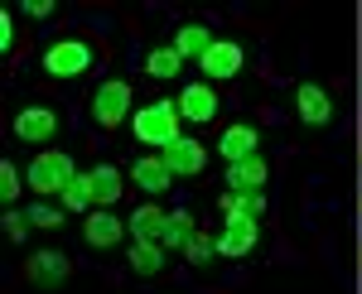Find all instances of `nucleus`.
<instances>
[{
  "mask_svg": "<svg viewBox=\"0 0 362 294\" xmlns=\"http://www.w3.org/2000/svg\"><path fill=\"white\" fill-rule=\"evenodd\" d=\"M179 102H150V107H140L131 116V131H136L140 145H155V150H165L179 140Z\"/></svg>",
  "mask_w": 362,
  "mask_h": 294,
  "instance_id": "obj_1",
  "label": "nucleus"
},
{
  "mask_svg": "<svg viewBox=\"0 0 362 294\" xmlns=\"http://www.w3.org/2000/svg\"><path fill=\"white\" fill-rule=\"evenodd\" d=\"M25 179H29L34 193H44V198H49V193H63V188L73 184V179H78V169H73V160H68L63 150H39Z\"/></svg>",
  "mask_w": 362,
  "mask_h": 294,
  "instance_id": "obj_2",
  "label": "nucleus"
},
{
  "mask_svg": "<svg viewBox=\"0 0 362 294\" xmlns=\"http://www.w3.org/2000/svg\"><path fill=\"white\" fill-rule=\"evenodd\" d=\"M92 63H97V54H92V44H87V39H58L54 49L44 54V73L58 78V82H68V78L92 73Z\"/></svg>",
  "mask_w": 362,
  "mask_h": 294,
  "instance_id": "obj_3",
  "label": "nucleus"
},
{
  "mask_svg": "<svg viewBox=\"0 0 362 294\" xmlns=\"http://www.w3.org/2000/svg\"><path fill=\"white\" fill-rule=\"evenodd\" d=\"M131 102H136V92H131V82H102L97 87V97H92V116H97V126L102 131H112V126H121L126 116H131Z\"/></svg>",
  "mask_w": 362,
  "mask_h": 294,
  "instance_id": "obj_4",
  "label": "nucleus"
},
{
  "mask_svg": "<svg viewBox=\"0 0 362 294\" xmlns=\"http://www.w3.org/2000/svg\"><path fill=\"white\" fill-rule=\"evenodd\" d=\"M54 135H58V111L54 107L15 111V140H25V145H49Z\"/></svg>",
  "mask_w": 362,
  "mask_h": 294,
  "instance_id": "obj_5",
  "label": "nucleus"
},
{
  "mask_svg": "<svg viewBox=\"0 0 362 294\" xmlns=\"http://www.w3.org/2000/svg\"><path fill=\"white\" fill-rule=\"evenodd\" d=\"M256 237H261L256 217H227L223 232H218V256H232V261H242V256H251Z\"/></svg>",
  "mask_w": 362,
  "mask_h": 294,
  "instance_id": "obj_6",
  "label": "nucleus"
},
{
  "mask_svg": "<svg viewBox=\"0 0 362 294\" xmlns=\"http://www.w3.org/2000/svg\"><path fill=\"white\" fill-rule=\"evenodd\" d=\"M242 63H247V54H242V44H232V39H213V49L198 58V68L208 73V78H237L242 73Z\"/></svg>",
  "mask_w": 362,
  "mask_h": 294,
  "instance_id": "obj_7",
  "label": "nucleus"
},
{
  "mask_svg": "<svg viewBox=\"0 0 362 294\" xmlns=\"http://www.w3.org/2000/svg\"><path fill=\"white\" fill-rule=\"evenodd\" d=\"M160 155H165V164L174 169V179H189V174H198V169L208 164V150L198 145L194 135H179V140H174V145H165Z\"/></svg>",
  "mask_w": 362,
  "mask_h": 294,
  "instance_id": "obj_8",
  "label": "nucleus"
},
{
  "mask_svg": "<svg viewBox=\"0 0 362 294\" xmlns=\"http://www.w3.org/2000/svg\"><path fill=\"white\" fill-rule=\"evenodd\" d=\"M179 116H184V121H198V126H208V121L218 116V92H213L208 82H189V87L179 92Z\"/></svg>",
  "mask_w": 362,
  "mask_h": 294,
  "instance_id": "obj_9",
  "label": "nucleus"
},
{
  "mask_svg": "<svg viewBox=\"0 0 362 294\" xmlns=\"http://www.w3.org/2000/svg\"><path fill=\"white\" fill-rule=\"evenodd\" d=\"M126 227H131V222H121L116 213H107V208H97V213H87V227H83V237H87V246H97V251H107V246H116V241L126 237Z\"/></svg>",
  "mask_w": 362,
  "mask_h": 294,
  "instance_id": "obj_10",
  "label": "nucleus"
},
{
  "mask_svg": "<svg viewBox=\"0 0 362 294\" xmlns=\"http://www.w3.org/2000/svg\"><path fill=\"white\" fill-rule=\"evenodd\" d=\"M25 270H29V280H34V285H63V280H68V270H73V261H68L63 251H34Z\"/></svg>",
  "mask_w": 362,
  "mask_h": 294,
  "instance_id": "obj_11",
  "label": "nucleus"
},
{
  "mask_svg": "<svg viewBox=\"0 0 362 294\" xmlns=\"http://www.w3.org/2000/svg\"><path fill=\"white\" fill-rule=\"evenodd\" d=\"M295 107H300V121H305V126H329V116H334L324 87H314V82H300V87H295Z\"/></svg>",
  "mask_w": 362,
  "mask_h": 294,
  "instance_id": "obj_12",
  "label": "nucleus"
},
{
  "mask_svg": "<svg viewBox=\"0 0 362 294\" xmlns=\"http://www.w3.org/2000/svg\"><path fill=\"white\" fill-rule=\"evenodd\" d=\"M131 179H136L145 193H165L169 179H174V169L165 164V155H140V160L131 164Z\"/></svg>",
  "mask_w": 362,
  "mask_h": 294,
  "instance_id": "obj_13",
  "label": "nucleus"
},
{
  "mask_svg": "<svg viewBox=\"0 0 362 294\" xmlns=\"http://www.w3.org/2000/svg\"><path fill=\"white\" fill-rule=\"evenodd\" d=\"M218 208H223V217H261L266 213V193L261 188H227L218 198Z\"/></svg>",
  "mask_w": 362,
  "mask_h": 294,
  "instance_id": "obj_14",
  "label": "nucleus"
},
{
  "mask_svg": "<svg viewBox=\"0 0 362 294\" xmlns=\"http://www.w3.org/2000/svg\"><path fill=\"white\" fill-rule=\"evenodd\" d=\"M165 227H169V213H160L155 203H140L131 213V237L136 241H165Z\"/></svg>",
  "mask_w": 362,
  "mask_h": 294,
  "instance_id": "obj_15",
  "label": "nucleus"
},
{
  "mask_svg": "<svg viewBox=\"0 0 362 294\" xmlns=\"http://www.w3.org/2000/svg\"><path fill=\"white\" fill-rule=\"evenodd\" d=\"M256 126H227L223 140H218V150H223V160L227 164H237V160H247V155H256Z\"/></svg>",
  "mask_w": 362,
  "mask_h": 294,
  "instance_id": "obj_16",
  "label": "nucleus"
},
{
  "mask_svg": "<svg viewBox=\"0 0 362 294\" xmlns=\"http://www.w3.org/2000/svg\"><path fill=\"white\" fill-rule=\"evenodd\" d=\"M87 184H92V203L97 208H112L116 198H121V169H112V164H97L92 174H87Z\"/></svg>",
  "mask_w": 362,
  "mask_h": 294,
  "instance_id": "obj_17",
  "label": "nucleus"
},
{
  "mask_svg": "<svg viewBox=\"0 0 362 294\" xmlns=\"http://www.w3.org/2000/svg\"><path fill=\"white\" fill-rule=\"evenodd\" d=\"M165 266H169L165 241H136V246H131V270H136V275H160Z\"/></svg>",
  "mask_w": 362,
  "mask_h": 294,
  "instance_id": "obj_18",
  "label": "nucleus"
},
{
  "mask_svg": "<svg viewBox=\"0 0 362 294\" xmlns=\"http://www.w3.org/2000/svg\"><path fill=\"white\" fill-rule=\"evenodd\" d=\"M261 184H266V160L261 155L227 164V188H261Z\"/></svg>",
  "mask_w": 362,
  "mask_h": 294,
  "instance_id": "obj_19",
  "label": "nucleus"
},
{
  "mask_svg": "<svg viewBox=\"0 0 362 294\" xmlns=\"http://www.w3.org/2000/svg\"><path fill=\"white\" fill-rule=\"evenodd\" d=\"M208 49H213L208 25H184L179 34H174V54H179V58H203Z\"/></svg>",
  "mask_w": 362,
  "mask_h": 294,
  "instance_id": "obj_20",
  "label": "nucleus"
},
{
  "mask_svg": "<svg viewBox=\"0 0 362 294\" xmlns=\"http://www.w3.org/2000/svg\"><path fill=\"white\" fill-rule=\"evenodd\" d=\"M194 217L184 213V208H179V213H169V227H165V251H184V246H189V241H194Z\"/></svg>",
  "mask_w": 362,
  "mask_h": 294,
  "instance_id": "obj_21",
  "label": "nucleus"
},
{
  "mask_svg": "<svg viewBox=\"0 0 362 294\" xmlns=\"http://www.w3.org/2000/svg\"><path fill=\"white\" fill-rule=\"evenodd\" d=\"M58 198H63V208H68V213H92V208H97V203H92V184H87V174H78V179L63 188Z\"/></svg>",
  "mask_w": 362,
  "mask_h": 294,
  "instance_id": "obj_22",
  "label": "nucleus"
},
{
  "mask_svg": "<svg viewBox=\"0 0 362 294\" xmlns=\"http://www.w3.org/2000/svg\"><path fill=\"white\" fill-rule=\"evenodd\" d=\"M179 68H184V58L174 54V49H155V54L145 58V73H150V78H174Z\"/></svg>",
  "mask_w": 362,
  "mask_h": 294,
  "instance_id": "obj_23",
  "label": "nucleus"
},
{
  "mask_svg": "<svg viewBox=\"0 0 362 294\" xmlns=\"http://www.w3.org/2000/svg\"><path fill=\"white\" fill-rule=\"evenodd\" d=\"M184 256H189V266H208V261L218 256V237H208V232H194V241L184 246Z\"/></svg>",
  "mask_w": 362,
  "mask_h": 294,
  "instance_id": "obj_24",
  "label": "nucleus"
},
{
  "mask_svg": "<svg viewBox=\"0 0 362 294\" xmlns=\"http://www.w3.org/2000/svg\"><path fill=\"white\" fill-rule=\"evenodd\" d=\"M0 227H5V237H10V241H25L29 232H34V222H29V213H15V203L5 208V217H0Z\"/></svg>",
  "mask_w": 362,
  "mask_h": 294,
  "instance_id": "obj_25",
  "label": "nucleus"
},
{
  "mask_svg": "<svg viewBox=\"0 0 362 294\" xmlns=\"http://www.w3.org/2000/svg\"><path fill=\"white\" fill-rule=\"evenodd\" d=\"M29 222H34L39 232H58V227H63V213L49 208V203H34V208H29Z\"/></svg>",
  "mask_w": 362,
  "mask_h": 294,
  "instance_id": "obj_26",
  "label": "nucleus"
},
{
  "mask_svg": "<svg viewBox=\"0 0 362 294\" xmlns=\"http://www.w3.org/2000/svg\"><path fill=\"white\" fill-rule=\"evenodd\" d=\"M0 198H5V203H15V198H20V169H15V160L0 164Z\"/></svg>",
  "mask_w": 362,
  "mask_h": 294,
  "instance_id": "obj_27",
  "label": "nucleus"
},
{
  "mask_svg": "<svg viewBox=\"0 0 362 294\" xmlns=\"http://www.w3.org/2000/svg\"><path fill=\"white\" fill-rule=\"evenodd\" d=\"M0 49H5V54L15 49V15H10V10H0Z\"/></svg>",
  "mask_w": 362,
  "mask_h": 294,
  "instance_id": "obj_28",
  "label": "nucleus"
},
{
  "mask_svg": "<svg viewBox=\"0 0 362 294\" xmlns=\"http://www.w3.org/2000/svg\"><path fill=\"white\" fill-rule=\"evenodd\" d=\"M25 15H29V20H44V15H54V0H29Z\"/></svg>",
  "mask_w": 362,
  "mask_h": 294,
  "instance_id": "obj_29",
  "label": "nucleus"
}]
</instances>
